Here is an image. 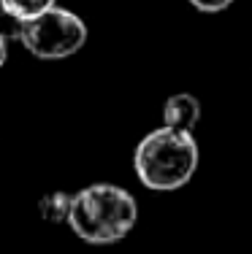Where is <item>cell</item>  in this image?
<instances>
[{"instance_id": "3957f363", "label": "cell", "mask_w": 252, "mask_h": 254, "mask_svg": "<svg viewBox=\"0 0 252 254\" xmlns=\"http://www.w3.org/2000/svg\"><path fill=\"white\" fill-rule=\"evenodd\" d=\"M19 44L38 60H65L87 44V25L79 14L55 5L25 22Z\"/></svg>"}, {"instance_id": "6da1fadb", "label": "cell", "mask_w": 252, "mask_h": 254, "mask_svg": "<svg viewBox=\"0 0 252 254\" xmlns=\"http://www.w3.org/2000/svg\"><path fill=\"white\" fill-rule=\"evenodd\" d=\"M139 222V203L117 184H89L74 195L68 227L84 244L109 246L122 241Z\"/></svg>"}, {"instance_id": "9c48e42d", "label": "cell", "mask_w": 252, "mask_h": 254, "mask_svg": "<svg viewBox=\"0 0 252 254\" xmlns=\"http://www.w3.org/2000/svg\"><path fill=\"white\" fill-rule=\"evenodd\" d=\"M5 60H8V41L0 35V68L5 65Z\"/></svg>"}, {"instance_id": "277c9868", "label": "cell", "mask_w": 252, "mask_h": 254, "mask_svg": "<svg viewBox=\"0 0 252 254\" xmlns=\"http://www.w3.org/2000/svg\"><path fill=\"white\" fill-rule=\"evenodd\" d=\"M201 119V103L190 92H176L163 103V127L179 132H193Z\"/></svg>"}, {"instance_id": "5b68a950", "label": "cell", "mask_w": 252, "mask_h": 254, "mask_svg": "<svg viewBox=\"0 0 252 254\" xmlns=\"http://www.w3.org/2000/svg\"><path fill=\"white\" fill-rule=\"evenodd\" d=\"M71 203H74V195L68 192H49L38 200V211L46 222H68V214H71Z\"/></svg>"}, {"instance_id": "52a82bcc", "label": "cell", "mask_w": 252, "mask_h": 254, "mask_svg": "<svg viewBox=\"0 0 252 254\" xmlns=\"http://www.w3.org/2000/svg\"><path fill=\"white\" fill-rule=\"evenodd\" d=\"M22 30H25V22L0 5V35L5 41H22Z\"/></svg>"}, {"instance_id": "7a4b0ae2", "label": "cell", "mask_w": 252, "mask_h": 254, "mask_svg": "<svg viewBox=\"0 0 252 254\" xmlns=\"http://www.w3.org/2000/svg\"><path fill=\"white\" fill-rule=\"evenodd\" d=\"M198 143L193 132L158 127L139 141L133 154V171L152 192H173L184 187L198 171Z\"/></svg>"}, {"instance_id": "8992f818", "label": "cell", "mask_w": 252, "mask_h": 254, "mask_svg": "<svg viewBox=\"0 0 252 254\" xmlns=\"http://www.w3.org/2000/svg\"><path fill=\"white\" fill-rule=\"evenodd\" d=\"M3 8H8L14 16H19L22 22H30L35 16H41L44 11L55 8L57 0H0Z\"/></svg>"}, {"instance_id": "ba28073f", "label": "cell", "mask_w": 252, "mask_h": 254, "mask_svg": "<svg viewBox=\"0 0 252 254\" xmlns=\"http://www.w3.org/2000/svg\"><path fill=\"white\" fill-rule=\"evenodd\" d=\"M187 3L193 5V8L203 11V14H220V11H225L233 0H187Z\"/></svg>"}]
</instances>
